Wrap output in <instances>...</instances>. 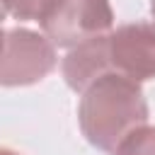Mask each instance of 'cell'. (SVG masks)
Masks as SVG:
<instances>
[{
	"instance_id": "1",
	"label": "cell",
	"mask_w": 155,
	"mask_h": 155,
	"mask_svg": "<svg viewBox=\"0 0 155 155\" xmlns=\"http://www.w3.org/2000/svg\"><path fill=\"white\" fill-rule=\"evenodd\" d=\"M150 109L138 82L121 75H104L90 85L78 104L80 131L90 145L114 153L133 131L148 124Z\"/></svg>"
},
{
	"instance_id": "2",
	"label": "cell",
	"mask_w": 155,
	"mask_h": 155,
	"mask_svg": "<svg viewBox=\"0 0 155 155\" xmlns=\"http://www.w3.org/2000/svg\"><path fill=\"white\" fill-rule=\"evenodd\" d=\"M39 24L53 46L78 48L111 31L114 10L109 0H51Z\"/></svg>"
},
{
	"instance_id": "3",
	"label": "cell",
	"mask_w": 155,
	"mask_h": 155,
	"mask_svg": "<svg viewBox=\"0 0 155 155\" xmlns=\"http://www.w3.org/2000/svg\"><path fill=\"white\" fill-rule=\"evenodd\" d=\"M56 48L48 36L17 27L2 34L0 82L5 87H24L44 80L56 68Z\"/></svg>"
},
{
	"instance_id": "4",
	"label": "cell",
	"mask_w": 155,
	"mask_h": 155,
	"mask_svg": "<svg viewBox=\"0 0 155 155\" xmlns=\"http://www.w3.org/2000/svg\"><path fill=\"white\" fill-rule=\"evenodd\" d=\"M109 73L143 82L155 78V22H133L104 36Z\"/></svg>"
},
{
	"instance_id": "5",
	"label": "cell",
	"mask_w": 155,
	"mask_h": 155,
	"mask_svg": "<svg viewBox=\"0 0 155 155\" xmlns=\"http://www.w3.org/2000/svg\"><path fill=\"white\" fill-rule=\"evenodd\" d=\"M114 155H155V126H143L133 131L114 150Z\"/></svg>"
},
{
	"instance_id": "6",
	"label": "cell",
	"mask_w": 155,
	"mask_h": 155,
	"mask_svg": "<svg viewBox=\"0 0 155 155\" xmlns=\"http://www.w3.org/2000/svg\"><path fill=\"white\" fill-rule=\"evenodd\" d=\"M48 2L51 0H2L5 12L12 15L15 19H19V22H27V19L39 22V17H41V12L46 10Z\"/></svg>"
},
{
	"instance_id": "7",
	"label": "cell",
	"mask_w": 155,
	"mask_h": 155,
	"mask_svg": "<svg viewBox=\"0 0 155 155\" xmlns=\"http://www.w3.org/2000/svg\"><path fill=\"white\" fill-rule=\"evenodd\" d=\"M0 155H17V153H12V150H7V148H5V150H2Z\"/></svg>"
},
{
	"instance_id": "8",
	"label": "cell",
	"mask_w": 155,
	"mask_h": 155,
	"mask_svg": "<svg viewBox=\"0 0 155 155\" xmlns=\"http://www.w3.org/2000/svg\"><path fill=\"white\" fill-rule=\"evenodd\" d=\"M150 12H153V19H155V0L150 2Z\"/></svg>"
}]
</instances>
